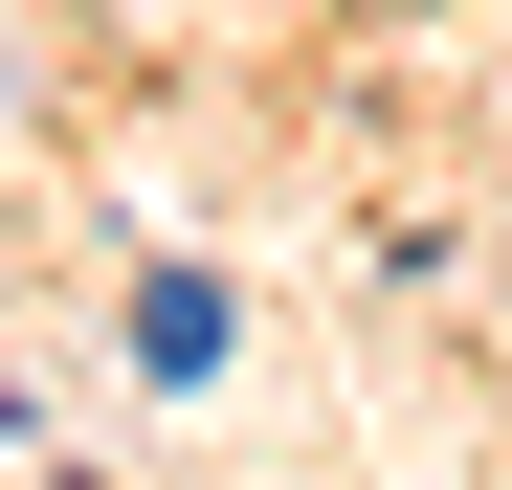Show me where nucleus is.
<instances>
[{"instance_id":"1","label":"nucleus","mask_w":512,"mask_h":490,"mask_svg":"<svg viewBox=\"0 0 512 490\" xmlns=\"http://www.w3.org/2000/svg\"><path fill=\"white\" fill-rule=\"evenodd\" d=\"M134 357H156V379H223V290L156 268V290H134Z\"/></svg>"}]
</instances>
